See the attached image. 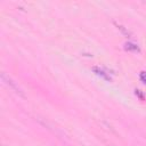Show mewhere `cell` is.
I'll return each mask as SVG.
<instances>
[{
    "label": "cell",
    "instance_id": "6da1fadb",
    "mask_svg": "<svg viewBox=\"0 0 146 146\" xmlns=\"http://www.w3.org/2000/svg\"><path fill=\"white\" fill-rule=\"evenodd\" d=\"M1 78H2V80L5 81V83H6V84H7L9 88H11V89H13V90H14L16 94L21 95L22 97H25V95L23 94V91H22V90H21V89L17 87V84H16V83H15V82H14V81H13V80L9 78V76H7L5 73H2V74H1Z\"/></svg>",
    "mask_w": 146,
    "mask_h": 146
},
{
    "label": "cell",
    "instance_id": "7a4b0ae2",
    "mask_svg": "<svg viewBox=\"0 0 146 146\" xmlns=\"http://www.w3.org/2000/svg\"><path fill=\"white\" fill-rule=\"evenodd\" d=\"M92 71L97 74V75H99V76H102L103 79H105V80H107V81H111V76H110V74L108 73H106L103 68H99V67H94L92 68Z\"/></svg>",
    "mask_w": 146,
    "mask_h": 146
},
{
    "label": "cell",
    "instance_id": "3957f363",
    "mask_svg": "<svg viewBox=\"0 0 146 146\" xmlns=\"http://www.w3.org/2000/svg\"><path fill=\"white\" fill-rule=\"evenodd\" d=\"M124 49L125 50H129V51H139V48L137 44L132 43V42H127L124 44Z\"/></svg>",
    "mask_w": 146,
    "mask_h": 146
},
{
    "label": "cell",
    "instance_id": "277c9868",
    "mask_svg": "<svg viewBox=\"0 0 146 146\" xmlns=\"http://www.w3.org/2000/svg\"><path fill=\"white\" fill-rule=\"evenodd\" d=\"M139 79L141 80V82L146 83V72H145V71L140 72V74H139Z\"/></svg>",
    "mask_w": 146,
    "mask_h": 146
},
{
    "label": "cell",
    "instance_id": "5b68a950",
    "mask_svg": "<svg viewBox=\"0 0 146 146\" xmlns=\"http://www.w3.org/2000/svg\"><path fill=\"white\" fill-rule=\"evenodd\" d=\"M117 29H119V30H121V31H122V32H123V33H124L127 36H128V35H130V32H129V31H127V30H125L123 26H121V25H117Z\"/></svg>",
    "mask_w": 146,
    "mask_h": 146
},
{
    "label": "cell",
    "instance_id": "8992f818",
    "mask_svg": "<svg viewBox=\"0 0 146 146\" xmlns=\"http://www.w3.org/2000/svg\"><path fill=\"white\" fill-rule=\"evenodd\" d=\"M136 95H137V96H139L141 99H144V96H143V94L140 92V90H136Z\"/></svg>",
    "mask_w": 146,
    "mask_h": 146
}]
</instances>
